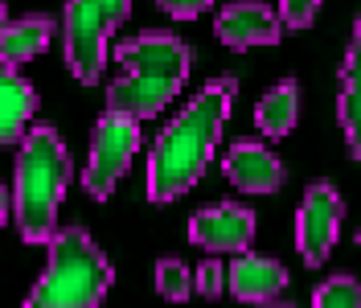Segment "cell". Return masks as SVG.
Instances as JSON below:
<instances>
[{"instance_id":"cell-7","label":"cell","mask_w":361,"mask_h":308,"mask_svg":"<svg viewBox=\"0 0 361 308\" xmlns=\"http://www.w3.org/2000/svg\"><path fill=\"white\" fill-rule=\"evenodd\" d=\"M111 58L128 74L177 83V87H185V78L193 70V49H189V42H180L177 33H169V29H144V33H135V37L115 45Z\"/></svg>"},{"instance_id":"cell-13","label":"cell","mask_w":361,"mask_h":308,"mask_svg":"<svg viewBox=\"0 0 361 308\" xmlns=\"http://www.w3.org/2000/svg\"><path fill=\"white\" fill-rule=\"evenodd\" d=\"M37 87L13 62H0V144H21L37 115Z\"/></svg>"},{"instance_id":"cell-4","label":"cell","mask_w":361,"mask_h":308,"mask_svg":"<svg viewBox=\"0 0 361 308\" xmlns=\"http://www.w3.org/2000/svg\"><path fill=\"white\" fill-rule=\"evenodd\" d=\"M132 0H66L62 8V54L78 83L94 87L111 58L115 29L128 21Z\"/></svg>"},{"instance_id":"cell-21","label":"cell","mask_w":361,"mask_h":308,"mask_svg":"<svg viewBox=\"0 0 361 308\" xmlns=\"http://www.w3.org/2000/svg\"><path fill=\"white\" fill-rule=\"evenodd\" d=\"M157 4L169 17H177V21H193V17H202L214 0H157Z\"/></svg>"},{"instance_id":"cell-24","label":"cell","mask_w":361,"mask_h":308,"mask_svg":"<svg viewBox=\"0 0 361 308\" xmlns=\"http://www.w3.org/2000/svg\"><path fill=\"white\" fill-rule=\"evenodd\" d=\"M357 247H361V230H357Z\"/></svg>"},{"instance_id":"cell-12","label":"cell","mask_w":361,"mask_h":308,"mask_svg":"<svg viewBox=\"0 0 361 308\" xmlns=\"http://www.w3.org/2000/svg\"><path fill=\"white\" fill-rule=\"evenodd\" d=\"M337 119L349 156L361 165V17L353 21L345 58H341V90H337Z\"/></svg>"},{"instance_id":"cell-23","label":"cell","mask_w":361,"mask_h":308,"mask_svg":"<svg viewBox=\"0 0 361 308\" xmlns=\"http://www.w3.org/2000/svg\"><path fill=\"white\" fill-rule=\"evenodd\" d=\"M4 21H8V4L0 0V29H4Z\"/></svg>"},{"instance_id":"cell-17","label":"cell","mask_w":361,"mask_h":308,"mask_svg":"<svg viewBox=\"0 0 361 308\" xmlns=\"http://www.w3.org/2000/svg\"><path fill=\"white\" fill-rule=\"evenodd\" d=\"M316 308H361V284L353 276H333L316 288L312 296Z\"/></svg>"},{"instance_id":"cell-6","label":"cell","mask_w":361,"mask_h":308,"mask_svg":"<svg viewBox=\"0 0 361 308\" xmlns=\"http://www.w3.org/2000/svg\"><path fill=\"white\" fill-rule=\"evenodd\" d=\"M341 218H345V198L333 181H312L295 210V251L304 267H320L341 239Z\"/></svg>"},{"instance_id":"cell-18","label":"cell","mask_w":361,"mask_h":308,"mask_svg":"<svg viewBox=\"0 0 361 308\" xmlns=\"http://www.w3.org/2000/svg\"><path fill=\"white\" fill-rule=\"evenodd\" d=\"M157 292L164 300H189L193 296V271L180 259H160L157 263Z\"/></svg>"},{"instance_id":"cell-3","label":"cell","mask_w":361,"mask_h":308,"mask_svg":"<svg viewBox=\"0 0 361 308\" xmlns=\"http://www.w3.org/2000/svg\"><path fill=\"white\" fill-rule=\"evenodd\" d=\"M115 284L111 259L99 251L82 226H62L49 239V259L33 292L25 296L29 308H94L107 300Z\"/></svg>"},{"instance_id":"cell-2","label":"cell","mask_w":361,"mask_h":308,"mask_svg":"<svg viewBox=\"0 0 361 308\" xmlns=\"http://www.w3.org/2000/svg\"><path fill=\"white\" fill-rule=\"evenodd\" d=\"M74 177L66 140L54 128H29L21 136V153L13 165V222L29 247H42L58 230V210Z\"/></svg>"},{"instance_id":"cell-5","label":"cell","mask_w":361,"mask_h":308,"mask_svg":"<svg viewBox=\"0 0 361 308\" xmlns=\"http://www.w3.org/2000/svg\"><path fill=\"white\" fill-rule=\"evenodd\" d=\"M135 153H140V119L107 107L99 115L94 132H90V153H87V169H82L87 198L94 201L111 198L115 185L123 181V173L132 169Z\"/></svg>"},{"instance_id":"cell-11","label":"cell","mask_w":361,"mask_h":308,"mask_svg":"<svg viewBox=\"0 0 361 308\" xmlns=\"http://www.w3.org/2000/svg\"><path fill=\"white\" fill-rule=\"evenodd\" d=\"M226 288L243 304H271L288 292V267L279 259H267V255L238 251L234 263L226 267Z\"/></svg>"},{"instance_id":"cell-10","label":"cell","mask_w":361,"mask_h":308,"mask_svg":"<svg viewBox=\"0 0 361 308\" xmlns=\"http://www.w3.org/2000/svg\"><path fill=\"white\" fill-rule=\"evenodd\" d=\"M222 173L243 194H279L283 181H288L283 160L259 140H234L222 156Z\"/></svg>"},{"instance_id":"cell-1","label":"cell","mask_w":361,"mask_h":308,"mask_svg":"<svg viewBox=\"0 0 361 308\" xmlns=\"http://www.w3.org/2000/svg\"><path fill=\"white\" fill-rule=\"evenodd\" d=\"M234 95H238L234 78H214L177 111V119H169V128L157 136L148 153V201L157 206L177 201L205 177L222 144Z\"/></svg>"},{"instance_id":"cell-8","label":"cell","mask_w":361,"mask_h":308,"mask_svg":"<svg viewBox=\"0 0 361 308\" xmlns=\"http://www.w3.org/2000/svg\"><path fill=\"white\" fill-rule=\"evenodd\" d=\"M255 210L238 206V201H214L197 210L189 218V242L202 247V251H214V255H238L255 242Z\"/></svg>"},{"instance_id":"cell-15","label":"cell","mask_w":361,"mask_h":308,"mask_svg":"<svg viewBox=\"0 0 361 308\" xmlns=\"http://www.w3.org/2000/svg\"><path fill=\"white\" fill-rule=\"evenodd\" d=\"M54 17L49 13H25L17 21H4L0 29V62H13V66H25L33 62L37 54H45V45L54 42Z\"/></svg>"},{"instance_id":"cell-16","label":"cell","mask_w":361,"mask_h":308,"mask_svg":"<svg viewBox=\"0 0 361 308\" xmlns=\"http://www.w3.org/2000/svg\"><path fill=\"white\" fill-rule=\"evenodd\" d=\"M295 119H300V83L295 78H283V83H275L259 99L255 124H259V132L267 136V140H283V136H292Z\"/></svg>"},{"instance_id":"cell-22","label":"cell","mask_w":361,"mask_h":308,"mask_svg":"<svg viewBox=\"0 0 361 308\" xmlns=\"http://www.w3.org/2000/svg\"><path fill=\"white\" fill-rule=\"evenodd\" d=\"M13 218V194L0 185V230H4V222Z\"/></svg>"},{"instance_id":"cell-20","label":"cell","mask_w":361,"mask_h":308,"mask_svg":"<svg viewBox=\"0 0 361 308\" xmlns=\"http://www.w3.org/2000/svg\"><path fill=\"white\" fill-rule=\"evenodd\" d=\"M324 0H279V17H283V29H308L316 21Z\"/></svg>"},{"instance_id":"cell-19","label":"cell","mask_w":361,"mask_h":308,"mask_svg":"<svg viewBox=\"0 0 361 308\" xmlns=\"http://www.w3.org/2000/svg\"><path fill=\"white\" fill-rule=\"evenodd\" d=\"M193 292H202L205 300H218L226 292V267L218 259H205L197 271H193Z\"/></svg>"},{"instance_id":"cell-9","label":"cell","mask_w":361,"mask_h":308,"mask_svg":"<svg viewBox=\"0 0 361 308\" xmlns=\"http://www.w3.org/2000/svg\"><path fill=\"white\" fill-rule=\"evenodd\" d=\"M218 42L230 49H250V45H275L283 37V17L263 0H230L218 21H214Z\"/></svg>"},{"instance_id":"cell-14","label":"cell","mask_w":361,"mask_h":308,"mask_svg":"<svg viewBox=\"0 0 361 308\" xmlns=\"http://www.w3.org/2000/svg\"><path fill=\"white\" fill-rule=\"evenodd\" d=\"M177 83H160V78H144V74H128L119 70L111 87H107V107L135 115V119H152L177 99Z\"/></svg>"}]
</instances>
